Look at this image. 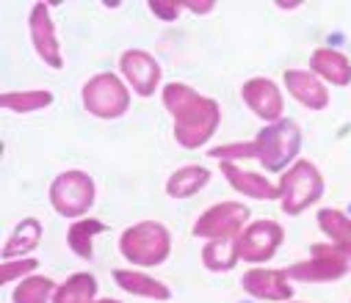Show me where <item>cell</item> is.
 Returning <instances> with one entry per match:
<instances>
[{"label":"cell","mask_w":351,"mask_h":303,"mask_svg":"<svg viewBox=\"0 0 351 303\" xmlns=\"http://www.w3.org/2000/svg\"><path fill=\"white\" fill-rule=\"evenodd\" d=\"M163 105L174 116V138L189 149H199L219 124L216 99H208L183 83H169L163 88Z\"/></svg>","instance_id":"1"},{"label":"cell","mask_w":351,"mask_h":303,"mask_svg":"<svg viewBox=\"0 0 351 303\" xmlns=\"http://www.w3.org/2000/svg\"><path fill=\"white\" fill-rule=\"evenodd\" d=\"M299 141H302V133H299L296 122L285 119V122H274L271 127H266L254 141L208 149V157L221 160V163L224 160H238V157H257L269 171H280L296 155Z\"/></svg>","instance_id":"2"},{"label":"cell","mask_w":351,"mask_h":303,"mask_svg":"<svg viewBox=\"0 0 351 303\" xmlns=\"http://www.w3.org/2000/svg\"><path fill=\"white\" fill-rule=\"evenodd\" d=\"M169 248H171V240H169V232L166 226L155 224V221H144V224H136L130 226L122 240H119V251L136 262V265H160L166 256H169Z\"/></svg>","instance_id":"3"},{"label":"cell","mask_w":351,"mask_h":303,"mask_svg":"<svg viewBox=\"0 0 351 303\" xmlns=\"http://www.w3.org/2000/svg\"><path fill=\"white\" fill-rule=\"evenodd\" d=\"M348 267H351V254L332 243V246H313L310 248V259L299 262V265H291L285 273L291 278L318 284V281H337V278H343L348 273Z\"/></svg>","instance_id":"4"},{"label":"cell","mask_w":351,"mask_h":303,"mask_svg":"<svg viewBox=\"0 0 351 303\" xmlns=\"http://www.w3.org/2000/svg\"><path fill=\"white\" fill-rule=\"evenodd\" d=\"M83 105H86V111L100 116V119H117L128 111L130 94H128L125 83L117 75L103 72V75H95L89 83H86Z\"/></svg>","instance_id":"5"},{"label":"cell","mask_w":351,"mask_h":303,"mask_svg":"<svg viewBox=\"0 0 351 303\" xmlns=\"http://www.w3.org/2000/svg\"><path fill=\"white\" fill-rule=\"evenodd\" d=\"M324 190V179L318 168L310 160H299L280 182V196H282V210L288 215H299L313 201H318Z\"/></svg>","instance_id":"6"},{"label":"cell","mask_w":351,"mask_h":303,"mask_svg":"<svg viewBox=\"0 0 351 303\" xmlns=\"http://www.w3.org/2000/svg\"><path fill=\"white\" fill-rule=\"evenodd\" d=\"M95 201V182L83 171L61 174L50 187V205L61 215H83Z\"/></svg>","instance_id":"7"},{"label":"cell","mask_w":351,"mask_h":303,"mask_svg":"<svg viewBox=\"0 0 351 303\" xmlns=\"http://www.w3.org/2000/svg\"><path fill=\"white\" fill-rule=\"evenodd\" d=\"M249 221V210L235 201H224L210 210H205V215L197 221L194 235L197 237H210V240H230L238 237L241 226Z\"/></svg>","instance_id":"8"},{"label":"cell","mask_w":351,"mask_h":303,"mask_svg":"<svg viewBox=\"0 0 351 303\" xmlns=\"http://www.w3.org/2000/svg\"><path fill=\"white\" fill-rule=\"evenodd\" d=\"M285 232L280 224L274 221H260L252 224L243 235H238V246H235V256L246 259V262H266L274 256V251L280 248Z\"/></svg>","instance_id":"9"},{"label":"cell","mask_w":351,"mask_h":303,"mask_svg":"<svg viewBox=\"0 0 351 303\" xmlns=\"http://www.w3.org/2000/svg\"><path fill=\"white\" fill-rule=\"evenodd\" d=\"M31 39H34V47L39 53V58L53 66V69H61L64 61H61V50H58V39H56V31H53V20H50V6L47 3H34L31 6Z\"/></svg>","instance_id":"10"},{"label":"cell","mask_w":351,"mask_h":303,"mask_svg":"<svg viewBox=\"0 0 351 303\" xmlns=\"http://www.w3.org/2000/svg\"><path fill=\"white\" fill-rule=\"evenodd\" d=\"M119 66H122L128 83L133 85V91L141 94V96H149L158 88V83H160V66L144 50H128V53H122Z\"/></svg>","instance_id":"11"},{"label":"cell","mask_w":351,"mask_h":303,"mask_svg":"<svg viewBox=\"0 0 351 303\" xmlns=\"http://www.w3.org/2000/svg\"><path fill=\"white\" fill-rule=\"evenodd\" d=\"M241 94L254 116L266 119V122H277L282 116V94H280L277 83H271L269 77H252Z\"/></svg>","instance_id":"12"},{"label":"cell","mask_w":351,"mask_h":303,"mask_svg":"<svg viewBox=\"0 0 351 303\" xmlns=\"http://www.w3.org/2000/svg\"><path fill=\"white\" fill-rule=\"evenodd\" d=\"M243 289L252 298H260V300H291L293 298V289L288 284L285 270L254 267V270L243 273Z\"/></svg>","instance_id":"13"},{"label":"cell","mask_w":351,"mask_h":303,"mask_svg":"<svg viewBox=\"0 0 351 303\" xmlns=\"http://www.w3.org/2000/svg\"><path fill=\"white\" fill-rule=\"evenodd\" d=\"M285 85H288V91L299 99V103L307 105L310 111H324L329 105V91H326V85L313 72L288 69L285 72Z\"/></svg>","instance_id":"14"},{"label":"cell","mask_w":351,"mask_h":303,"mask_svg":"<svg viewBox=\"0 0 351 303\" xmlns=\"http://www.w3.org/2000/svg\"><path fill=\"white\" fill-rule=\"evenodd\" d=\"M221 171H224V176H227V182H230L238 193H246V196L263 198V201H271V198L280 196V187H274L269 179H263V176H257V174H252V171H243V168H238V166L230 163V160L221 163Z\"/></svg>","instance_id":"15"},{"label":"cell","mask_w":351,"mask_h":303,"mask_svg":"<svg viewBox=\"0 0 351 303\" xmlns=\"http://www.w3.org/2000/svg\"><path fill=\"white\" fill-rule=\"evenodd\" d=\"M310 66L321 80H329L335 85H348L351 83V61L337 50H326V47L315 50L313 58H310Z\"/></svg>","instance_id":"16"},{"label":"cell","mask_w":351,"mask_h":303,"mask_svg":"<svg viewBox=\"0 0 351 303\" xmlns=\"http://www.w3.org/2000/svg\"><path fill=\"white\" fill-rule=\"evenodd\" d=\"M114 281H117L125 292H130V295L155 298V300H169V298H171V292H169L160 281H155V278H149V276H144V273H136V270H114Z\"/></svg>","instance_id":"17"},{"label":"cell","mask_w":351,"mask_h":303,"mask_svg":"<svg viewBox=\"0 0 351 303\" xmlns=\"http://www.w3.org/2000/svg\"><path fill=\"white\" fill-rule=\"evenodd\" d=\"M210 179V174L202 166H183L180 171H174L171 179L166 182V193L171 198H189L191 193H197L199 187H205Z\"/></svg>","instance_id":"18"},{"label":"cell","mask_w":351,"mask_h":303,"mask_svg":"<svg viewBox=\"0 0 351 303\" xmlns=\"http://www.w3.org/2000/svg\"><path fill=\"white\" fill-rule=\"evenodd\" d=\"M97 292V281L92 273H72L69 281H64L56 289V300L53 303H95Z\"/></svg>","instance_id":"19"},{"label":"cell","mask_w":351,"mask_h":303,"mask_svg":"<svg viewBox=\"0 0 351 303\" xmlns=\"http://www.w3.org/2000/svg\"><path fill=\"white\" fill-rule=\"evenodd\" d=\"M100 232H108V226L106 224H100V221H95V218H83V221H75L72 226H69V248L80 256V259H92V240H95V235H100Z\"/></svg>","instance_id":"20"},{"label":"cell","mask_w":351,"mask_h":303,"mask_svg":"<svg viewBox=\"0 0 351 303\" xmlns=\"http://www.w3.org/2000/svg\"><path fill=\"white\" fill-rule=\"evenodd\" d=\"M42 240V224L36 218H25L23 224H17L12 240L6 243L3 248V259H14V254H25V251H34Z\"/></svg>","instance_id":"21"},{"label":"cell","mask_w":351,"mask_h":303,"mask_svg":"<svg viewBox=\"0 0 351 303\" xmlns=\"http://www.w3.org/2000/svg\"><path fill=\"white\" fill-rule=\"evenodd\" d=\"M3 108L6 111H17V114H31V111H42L47 105H53V94L50 91H17V94H3Z\"/></svg>","instance_id":"22"},{"label":"cell","mask_w":351,"mask_h":303,"mask_svg":"<svg viewBox=\"0 0 351 303\" xmlns=\"http://www.w3.org/2000/svg\"><path fill=\"white\" fill-rule=\"evenodd\" d=\"M318 226L335 240V246H340L351 254V221L340 210H321L318 213Z\"/></svg>","instance_id":"23"},{"label":"cell","mask_w":351,"mask_h":303,"mask_svg":"<svg viewBox=\"0 0 351 303\" xmlns=\"http://www.w3.org/2000/svg\"><path fill=\"white\" fill-rule=\"evenodd\" d=\"M235 246H238V237H230V240H210L202 251V262L208 270H230L235 265Z\"/></svg>","instance_id":"24"},{"label":"cell","mask_w":351,"mask_h":303,"mask_svg":"<svg viewBox=\"0 0 351 303\" xmlns=\"http://www.w3.org/2000/svg\"><path fill=\"white\" fill-rule=\"evenodd\" d=\"M56 284L47 276H34L25 278L17 289H14V303H47V298L53 295Z\"/></svg>","instance_id":"25"},{"label":"cell","mask_w":351,"mask_h":303,"mask_svg":"<svg viewBox=\"0 0 351 303\" xmlns=\"http://www.w3.org/2000/svg\"><path fill=\"white\" fill-rule=\"evenodd\" d=\"M36 267V259H23V262H14V259H3V267H0V281L9 284L14 276H23V273H31Z\"/></svg>","instance_id":"26"},{"label":"cell","mask_w":351,"mask_h":303,"mask_svg":"<svg viewBox=\"0 0 351 303\" xmlns=\"http://www.w3.org/2000/svg\"><path fill=\"white\" fill-rule=\"evenodd\" d=\"M183 3H149V12H155L160 20H178V12Z\"/></svg>","instance_id":"27"},{"label":"cell","mask_w":351,"mask_h":303,"mask_svg":"<svg viewBox=\"0 0 351 303\" xmlns=\"http://www.w3.org/2000/svg\"><path fill=\"white\" fill-rule=\"evenodd\" d=\"M183 6L191 9V12H197V14H208L213 9V3H183Z\"/></svg>","instance_id":"28"},{"label":"cell","mask_w":351,"mask_h":303,"mask_svg":"<svg viewBox=\"0 0 351 303\" xmlns=\"http://www.w3.org/2000/svg\"><path fill=\"white\" fill-rule=\"evenodd\" d=\"M95 303H119V300H111V298H108V300H95Z\"/></svg>","instance_id":"29"}]
</instances>
